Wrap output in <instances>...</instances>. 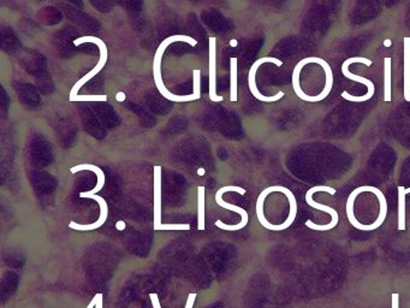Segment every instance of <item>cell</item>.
Returning a JSON list of instances; mask_svg holds the SVG:
<instances>
[{"mask_svg":"<svg viewBox=\"0 0 410 308\" xmlns=\"http://www.w3.org/2000/svg\"><path fill=\"white\" fill-rule=\"evenodd\" d=\"M293 90L307 103H319L330 95L334 87V72L322 58H303L294 68Z\"/></svg>","mask_w":410,"mask_h":308,"instance_id":"obj_1","label":"cell"},{"mask_svg":"<svg viewBox=\"0 0 410 308\" xmlns=\"http://www.w3.org/2000/svg\"><path fill=\"white\" fill-rule=\"evenodd\" d=\"M353 64H363L365 67H372L373 62L371 59H368V58L353 57L348 58L342 64V74H343V76L349 79V80L355 81V82H358V83H362L363 85H366L368 90L367 93L362 95V96H353V95L349 94L348 92H342L340 96L343 99L349 100L351 103H365V101L372 99L373 95L376 93V87H374V83H373L372 81L368 80L366 77L358 76L356 74H353V72H350L349 68Z\"/></svg>","mask_w":410,"mask_h":308,"instance_id":"obj_2","label":"cell"},{"mask_svg":"<svg viewBox=\"0 0 410 308\" xmlns=\"http://www.w3.org/2000/svg\"><path fill=\"white\" fill-rule=\"evenodd\" d=\"M319 192H324V193H329L330 195H335L337 193V190L335 188H332V187H327V185H316V187H313V188L308 190L306 194L307 204L309 205L313 209H320V211H324L326 214H330L331 217H332V220H331V223L326 224V225H318V224L313 223L311 220H307L306 225L308 228L313 229L316 232H329L331 229L335 228L336 225L338 224L340 217H338V214L336 212L335 209H331V207L326 206V205L318 204V203H316L313 200V195L316 194V193H319Z\"/></svg>","mask_w":410,"mask_h":308,"instance_id":"obj_3","label":"cell"},{"mask_svg":"<svg viewBox=\"0 0 410 308\" xmlns=\"http://www.w3.org/2000/svg\"><path fill=\"white\" fill-rule=\"evenodd\" d=\"M227 192H235L240 195H245L247 192L240 187H236V185H227V187H223L221 189L218 190L216 193V203L218 206H221L223 209H230L232 212L240 214V223L236 224V225H227V224L223 223L222 220H217L216 225L218 228L222 229L224 232H238L240 229L245 228V225L248 224V214L245 212V209L242 207H238L236 205L227 204L224 200H223V195L225 194Z\"/></svg>","mask_w":410,"mask_h":308,"instance_id":"obj_4","label":"cell"},{"mask_svg":"<svg viewBox=\"0 0 410 308\" xmlns=\"http://www.w3.org/2000/svg\"><path fill=\"white\" fill-rule=\"evenodd\" d=\"M85 43H93L99 48V63L95 65L94 69H93L90 74H87L85 77H82L77 83H75V85L72 87V90H71L70 98L76 96V95H77V92L80 90L81 87L85 85V82H88V81L92 80L93 77L96 76V75L101 72V69L106 65V62H107V56H109V53H107V48H106V43H105L101 39L95 38V37H82V38L74 40V45H75V46H80V45ZM70 98H69V99H70Z\"/></svg>","mask_w":410,"mask_h":308,"instance_id":"obj_5","label":"cell"},{"mask_svg":"<svg viewBox=\"0 0 410 308\" xmlns=\"http://www.w3.org/2000/svg\"><path fill=\"white\" fill-rule=\"evenodd\" d=\"M266 63H272V64L278 65L279 68L283 67V62L279 61L278 58H260V59H258V61L252 65V68H250L249 74H248V85H249L250 93L253 94L255 99L260 100V101H264V103H274V101H278V100L282 99L283 96H285L284 92L280 90L277 94L272 95V96H266V95L260 93L259 90H258V85H256V72H258V69H259L263 64H266Z\"/></svg>","mask_w":410,"mask_h":308,"instance_id":"obj_6","label":"cell"},{"mask_svg":"<svg viewBox=\"0 0 410 308\" xmlns=\"http://www.w3.org/2000/svg\"><path fill=\"white\" fill-rule=\"evenodd\" d=\"M161 59H156L153 62V77H154V82L158 87V90L161 92V94L165 98V99L170 100V101H175V103H187V101H193V100H198L200 96L196 94L190 95H176L172 94L169 90L166 88L163 79H161Z\"/></svg>","mask_w":410,"mask_h":308,"instance_id":"obj_7","label":"cell"},{"mask_svg":"<svg viewBox=\"0 0 410 308\" xmlns=\"http://www.w3.org/2000/svg\"><path fill=\"white\" fill-rule=\"evenodd\" d=\"M209 93L208 96L212 100L213 103H219L223 101L224 98L217 94V40L216 38H209Z\"/></svg>","mask_w":410,"mask_h":308,"instance_id":"obj_8","label":"cell"},{"mask_svg":"<svg viewBox=\"0 0 410 308\" xmlns=\"http://www.w3.org/2000/svg\"><path fill=\"white\" fill-rule=\"evenodd\" d=\"M88 199H94L95 201H98L100 205V217L95 223L92 224H87V225H82V224H77L75 222H70L69 224V227L70 229H74L76 232H92V230H95V229H99L101 225H104L105 222H106V219H107V216H109V207H107V204H106V201H105L101 196H98V195H90Z\"/></svg>","mask_w":410,"mask_h":308,"instance_id":"obj_9","label":"cell"},{"mask_svg":"<svg viewBox=\"0 0 410 308\" xmlns=\"http://www.w3.org/2000/svg\"><path fill=\"white\" fill-rule=\"evenodd\" d=\"M82 170L92 171V172H94L96 177H98L95 188L90 190V192H82V193H80L81 198H87V199H88L90 195H95L98 192L103 189V187L105 185V182H106V178H105L104 171L101 170L99 166L93 165V164H80V165H76L74 166V167H71L70 171L71 174H77V172H80V171Z\"/></svg>","mask_w":410,"mask_h":308,"instance_id":"obj_10","label":"cell"},{"mask_svg":"<svg viewBox=\"0 0 410 308\" xmlns=\"http://www.w3.org/2000/svg\"><path fill=\"white\" fill-rule=\"evenodd\" d=\"M161 223V166L154 167V227Z\"/></svg>","mask_w":410,"mask_h":308,"instance_id":"obj_11","label":"cell"},{"mask_svg":"<svg viewBox=\"0 0 410 308\" xmlns=\"http://www.w3.org/2000/svg\"><path fill=\"white\" fill-rule=\"evenodd\" d=\"M404 43V99L410 103V38L406 37Z\"/></svg>","mask_w":410,"mask_h":308,"instance_id":"obj_12","label":"cell"},{"mask_svg":"<svg viewBox=\"0 0 410 308\" xmlns=\"http://www.w3.org/2000/svg\"><path fill=\"white\" fill-rule=\"evenodd\" d=\"M406 188L398 187V232L406 230Z\"/></svg>","mask_w":410,"mask_h":308,"instance_id":"obj_13","label":"cell"},{"mask_svg":"<svg viewBox=\"0 0 410 308\" xmlns=\"http://www.w3.org/2000/svg\"><path fill=\"white\" fill-rule=\"evenodd\" d=\"M391 58L384 59V100L389 103L392 100L391 93Z\"/></svg>","mask_w":410,"mask_h":308,"instance_id":"obj_14","label":"cell"},{"mask_svg":"<svg viewBox=\"0 0 410 308\" xmlns=\"http://www.w3.org/2000/svg\"><path fill=\"white\" fill-rule=\"evenodd\" d=\"M205 187L200 185L198 188V229L200 232L205 230Z\"/></svg>","mask_w":410,"mask_h":308,"instance_id":"obj_15","label":"cell"},{"mask_svg":"<svg viewBox=\"0 0 410 308\" xmlns=\"http://www.w3.org/2000/svg\"><path fill=\"white\" fill-rule=\"evenodd\" d=\"M230 101H237V58L230 59Z\"/></svg>","mask_w":410,"mask_h":308,"instance_id":"obj_16","label":"cell"},{"mask_svg":"<svg viewBox=\"0 0 410 308\" xmlns=\"http://www.w3.org/2000/svg\"><path fill=\"white\" fill-rule=\"evenodd\" d=\"M190 230L189 224H161L154 227V232H183Z\"/></svg>","mask_w":410,"mask_h":308,"instance_id":"obj_17","label":"cell"},{"mask_svg":"<svg viewBox=\"0 0 410 308\" xmlns=\"http://www.w3.org/2000/svg\"><path fill=\"white\" fill-rule=\"evenodd\" d=\"M70 101H107V95H76Z\"/></svg>","mask_w":410,"mask_h":308,"instance_id":"obj_18","label":"cell"},{"mask_svg":"<svg viewBox=\"0 0 410 308\" xmlns=\"http://www.w3.org/2000/svg\"><path fill=\"white\" fill-rule=\"evenodd\" d=\"M150 299H151L153 308H161V302H159V298H158V295H156V293L150 294Z\"/></svg>","mask_w":410,"mask_h":308,"instance_id":"obj_19","label":"cell"},{"mask_svg":"<svg viewBox=\"0 0 410 308\" xmlns=\"http://www.w3.org/2000/svg\"><path fill=\"white\" fill-rule=\"evenodd\" d=\"M196 296H198V295L195 294V293H192V294H189L188 300H187V304H185V308L194 307V304H195V300H196Z\"/></svg>","mask_w":410,"mask_h":308,"instance_id":"obj_20","label":"cell"},{"mask_svg":"<svg viewBox=\"0 0 410 308\" xmlns=\"http://www.w3.org/2000/svg\"><path fill=\"white\" fill-rule=\"evenodd\" d=\"M392 308H400V294H392Z\"/></svg>","mask_w":410,"mask_h":308,"instance_id":"obj_21","label":"cell"},{"mask_svg":"<svg viewBox=\"0 0 410 308\" xmlns=\"http://www.w3.org/2000/svg\"><path fill=\"white\" fill-rule=\"evenodd\" d=\"M95 308H103V294H98V302L95 305Z\"/></svg>","mask_w":410,"mask_h":308,"instance_id":"obj_22","label":"cell"},{"mask_svg":"<svg viewBox=\"0 0 410 308\" xmlns=\"http://www.w3.org/2000/svg\"><path fill=\"white\" fill-rule=\"evenodd\" d=\"M98 302V294L95 295L94 299L90 301V304L88 305V307L87 308H95V305Z\"/></svg>","mask_w":410,"mask_h":308,"instance_id":"obj_23","label":"cell"},{"mask_svg":"<svg viewBox=\"0 0 410 308\" xmlns=\"http://www.w3.org/2000/svg\"><path fill=\"white\" fill-rule=\"evenodd\" d=\"M117 100L118 101H124L125 100V94L123 92H119L117 94Z\"/></svg>","mask_w":410,"mask_h":308,"instance_id":"obj_24","label":"cell"},{"mask_svg":"<svg viewBox=\"0 0 410 308\" xmlns=\"http://www.w3.org/2000/svg\"><path fill=\"white\" fill-rule=\"evenodd\" d=\"M384 43H385V46H391V41H389V40H387Z\"/></svg>","mask_w":410,"mask_h":308,"instance_id":"obj_25","label":"cell"},{"mask_svg":"<svg viewBox=\"0 0 410 308\" xmlns=\"http://www.w3.org/2000/svg\"><path fill=\"white\" fill-rule=\"evenodd\" d=\"M406 193H407V195L409 194V193H410V188H408V189H406Z\"/></svg>","mask_w":410,"mask_h":308,"instance_id":"obj_26","label":"cell"}]
</instances>
